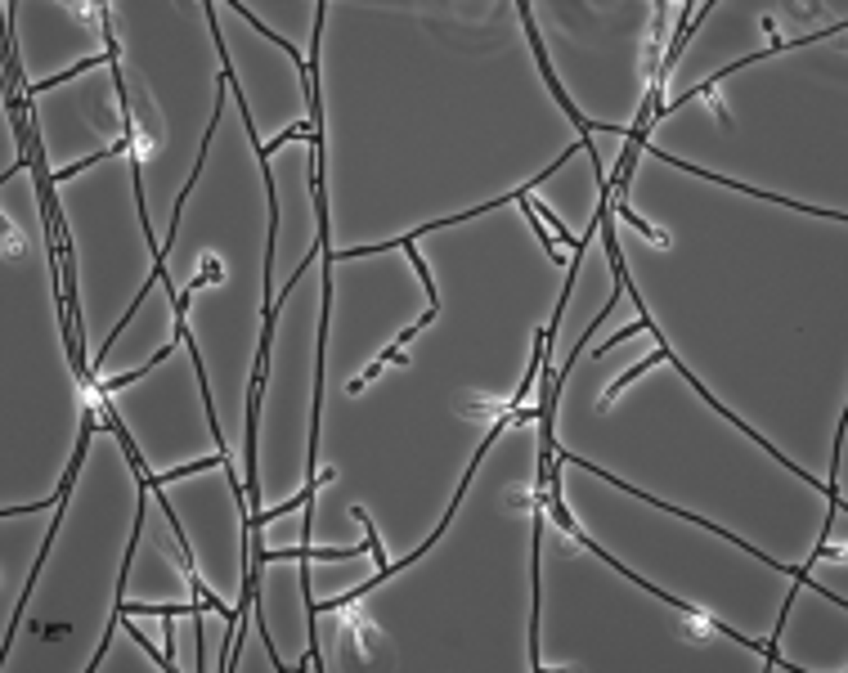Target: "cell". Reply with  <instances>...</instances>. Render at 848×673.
Here are the masks:
<instances>
[{
	"instance_id": "obj_2",
	"label": "cell",
	"mask_w": 848,
	"mask_h": 673,
	"mask_svg": "<svg viewBox=\"0 0 848 673\" xmlns=\"http://www.w3.org/2000/svg\"><path fill=\"white\" fill-rule=\"evenodd\" d=\"M41 507H63V494H54L50 503H41ZM36 507H5V516H31Z\"/></svg>"
},
{
	"instance_id": "obj_1",
	"label": "cell",
	"mask_w": 848,
	"mask_h": 673,
	"mask_svg": "<svg viewBox=\"0 0 848 673\" xmlns=\"http://www.w3.org/2000/svg\"><path fill=\"white\" fill-rule=\"evenodd\" d=\"M660 359H669V350H665V346H660V350H655L651 359H642V364H633V368H628V373H620V382H615V386H610V390H606V395H602V409H606V404H610V400H615V395H620V390H624L628 382H633V378H637V373H647L651 364H660Z\"/></svg>"
}]
</instances>
